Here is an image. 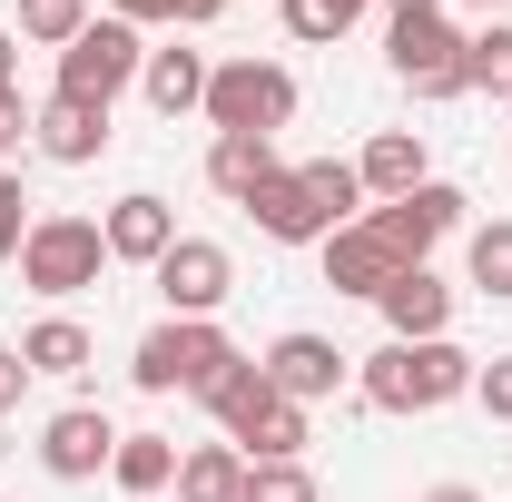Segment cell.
<instances>
[{
	"label": "cell",
	"mask_w": 512,
	"mask_h": 502,
	"mask_svg": "<svg viewBox=\"0 0 512 502\" xmlns=\"http://www.w3.org/2000/svg\"><path fill=\"white\" fill-rule=\"evenodd\" d=\"M158 276V296H168V315H217L227 296H237V256L217 247V237H178V247L148 266Z\"/></svg>",
	"instance_id": "cell-9"
},
{
	"label": "cell",
	"mask_w": 512,
	"mask_h": 502,
	"mask_svg": "<svg viewBox=\"0 0 512 502\" xmlns=\"http://www.w3.org/2000/svg\"><path fill=\"white\" fill-rule=\"evenodd\" d=\"M109 20H128V30H178V0H109Z\"/></svg>",
	"instance_id": "cell-33"
},
{
	"label": "cell",
	"mask_w": 512,
	"mask_h": 502,
	"mask_svg": "<svg viewBox=\"0 0 512 502\" xmlns=\"http://www.w3.org/2000/svg\"><path fill=\"white\" fill-rule=\"evenodd\" d=\"M99 237H109V266H158V256L178 247V207L158 188H128L109 217H99Z\"/></svg>",
	"instance_id": "cell-12"
},
{
	"label": "cell",
	"mask_w": 512,
	"mask_h": 502,
	"mask_svg": "<svg viewBox=\"0 0 512 502\" xmlns=\"http://www.w3.org/2000/svg\"><path fill=\"white\" fill-rule=\"evenodd\" d=\"M276 10H286V30H296L306 50H325V40H345V30H355L375 0H276Z\"/></svg>",
	"instance_id": "cell-27"
},
{
	"label": "cell",
	"mask_w": 512,
	"mask_h": 502,
	"mask_svg": "<svg viewBox=\"0 0 512 502\" xmlns=\"http://www.w3.org/2000/svg\"><path fill=\"white\" fill-rule=\"evenodd\" d=\"M316 266H325V286H335V296H365V306H375L384 286L404 276V256L384 247V237L365 227V217H355V227H335V237L316 247Z\"/></svg>",
	"instance_id": "cell-11"
},
{
	"label": "cell",
	"mask_w": 512,
	"mask_h": 502,
	"mask_svg": "<svg viewBox=\"0 0 512 502\" xmlns=\"http://www.w3.org/2000/svg\"><path fill=\"white\" fill-rule=\"evenodd\" d=\"M109 453H119V424H109L99 404H60V414L40 424V473H50V483H99Z\"/></svg>",
	"instance_id": "cell-10"
},
{
	"label": "cell",
	"mask_w": 512,
	"mask_h": 502,
	"mask_svg": "<svg viewBox=\"0 0 512 502\" xmlns=\"http://www.w3.org/2000/svg\"><path fill=\"white\" fill-rule=\"evenodd\" d=\"M178 502H247V453L227 434L188 443V453H178Z\"/></svg>",
	"instance_id": "cell-19"
},
{
	"label": "cell",
	"mask_w": 512,
	"mask_h": 502,
	"mask_svg": "<svg viewBox=\"0 0 512 502\" xmlns=\"http://www.w3.org/2000/svg\"><path fill=\"white\" fill-rule=\"evenodd\" d=\"M247 502H316L306 463H247Z\"/></svg>",
	"instance_id": "cell-29"
},
{
	"label": "cell",
	"mask_w": 512,
	"mask_h": 502,
	"mask_svg": "<svg viewBox=\"0 0 512 502\" xmlns=\"http://www.w3.org/2000/svg\"><path fill=\"white\" fill-rule=\"evenodd\" d=\"M138 89H148L158 119H188V109H207V60H197V50H148Z\"/></svg>",
	"instance_id": "cell-20"
},
{
	"label": "cell",
	"mask_w": 512,
	"mask_h": 502,
	"mask_svg": "<svg viewBox=\"0 0 512 502\" xmlns=\"http://www.w3.org/2000/svg\"><path fill=\"white\" fill-rule=\"evenodd\" d=\"M355 394H365L375 414H444V404L473 394V355H463L453 335H434V345H394V335H384L375 355L355 365Z\"/></svg>",
	"instance_id": "cell-1"
},
{
	"label": "cell",
	"mask_w": 512,
	"mask_h": 502,
	"mask_svg": "<svg viewBox=\"0 0 512 502\" xmlns=\"http://www.w3.org/2000/svg\"><path fill=\"white\" fill-rule=\"evenodd\" d=\"M473 404H483L493 424H512V355H493V365H473Z\"/></svg>",
	"instance_id": "cell-30"
},
{
	"label": "cell",
	"mask_w": 512,
	"mask_h": 502,
	"mask_svg": "<svg viewBox=\"0 0 512 502\" xmlns=\"http://www.w3.org/2000/svg\"><path fill=\"white\" fill-rule=\"evenodd\" d=\"M276 168H286V158H276V138H207V188L227 197V207H247Z\"/></svg>",
	"instance_id": "cell-18"
},
{
	"label": "cell",
	"mask_w": 512,
	"mask_h": 502,
	"mask_svg": "<svg viewBox=\"0 0 512 502\" xmlns=\"http://www.w3.org/2000/svg\"><path fill=\"white\" fill-rule=\"evenodd\" d=\"M0 89H20V30H0Z\"/></svg>",
	"instance_id": "cell-35"
},
{
	"label": "cell",
	"mask_w": 512,
	"mask_h": 502,
	"mask_svg": "<svg viewBox=\"0 0 512 502\" xmlns=\"http://www.w3.org/2000/svg\"><path fill=\"white\" fill-rule=\"evenodd\" d=\"M365 227H375V237L404 256V266H434V247H444L453 227H463V188L424 178V188H414V197H394V207H365Z\"/></svg>",
	"instance_id": "cell-8"
},
{
	"label": "cell",
	"mask_w": 512,
	"mask_h": 502,
	"mask_svg": "<svg viewBox=\"0 0 512 502\" xmlns=\"http://www.w3.org/2000/svg\"><path fill=\"white\" fill-rule=\"evenodd\" d=\"M20 286L30 296H89L99 276H109V237H99V217H69V207H50L30 237H20Z\"/></svg>",
	"instance_id": "cell-4"
},
{
	"label": "cell",
	"mask_w": 512,
	"mask_h": 502,
	"mask_svg": "<svg viewBox=\"0 0 512 502\" xmlns=\"http://www.w3.org/2000/svg\"><path fill=\"white\" fill-rule=\"evenodd\" d=\"M109 483H119L128 502H158L168 483H178V443H168V434H119V453H109Z\"/></svg>",
	"instance_id": "cell-21"
},
{
	"label": "cell",
	"mask_w": 512,
	"mask_h": 502,
	"mask_svg": "<svg viewBox=\"0 0 512 502\" xmlns=\"http://www.w3.org/2000/svg\"><path fill=\"white\" fill-rule=\"evenodd\" d=\"M40 217H30V197H20V178L0 168V256H20V237H30Z\"/></svg>",
	"instance_id": "cell-31"
},
{
	"label": "cell",
	"mask_w": 512,
	"mask_h": 502,
	"mask_svg": "<svg viewBox=\"0 0 512 502\" xmlns=\"http://www.w3.org/2000/svg\"><path fill=\"white\" fill-rule=\"evenodd\" d=\"M463 89H493V99H512V20H483V30L463 40Z\"/></svg>",
	"instance_id": "cell-25"
},
{
	"label": "cell",
	"mask_w": 512,
	"mask_h": 502,
	"mask_svg": "<svg viewBox=\"0 0 512 502\" xmlns=\"http://www.w3.org/2000/svg\"><path fill=\"white\" fill-rule=\"evenodd\" d=\"M463 10H483V20H503V0H463Z\"/></svg>",
	"instance_id": "cell-39"
},
{
	"label": "cell",
	"mask_w": 512,
	"mask_h": 502,
	"mask_svg": "<svg viewBox=\"0 0 512 502\" xmlns=\"http://www.w3.org/2000/svg\"><path fill=\"white\" fill-rule=\"evenodd\" d=\"M227 365H237V335H227L217 315H168V325L138 335L128 384H138V394H207Z\"/></svg>",
	"instance_id": "cell-2"
},
{
	"label": "cell",
	"mask_w": 512,
	"mask_h": 502,
	"mask_svg": "<svg viewBox=\"0 0 512 502\" xmlns=\"http://www.w3.org/2000/svg\"><path fill=\"white\" fill-rule=\"evenodd\" d=\"M296 178L316 188V207L335 217V227H355V217H365V178H355V158H306Z\"/></svg>",
	"instance_id": "cell-26"
},
{
	"label": "cell",
	"mask_w": 512,
	"mask_h": 502,
	"mask_svg": "<svg viewBox=\"0 0 512 502\" xmlns=\"http://www.w3.org/2000/svg\"><path fill=\"white\" fill-rule=\"evenodd\" d=\"M424 502H483V493H473V483H434Z\"/></svg>",
	"instance_id": "cell-38"
},
{
	"label": "cell",
	"mask_w": 512,
	"mask_h": 502,
	"mask_svg": "<svg viewBox=\"0 0 512 502\" xmlns=\"http://www.w3.org/2000/svg\"><path fill=\"white\" fill-rule=\"evenodd\" d=\"M30 148H40L50 168H99V158H109V109L40 99V109H30Z\"/></svg>",
	"instance_id": "cell-15"
},
{
	"label": "cell",
	"mask_w": 512,
	"mask_h": 502,
	"mask_svg": "<svg viewBox=\"0 0 512 502\" xmlns=\"http://www.w3.org/2000/svg\"><path fill=\"white\" fill-rule=\"evenodd\" d=\"M384 20H424V10H444V0H375Z\"/></svg>",
	"instance_id": "cell-37"
},
{
	"label": "cell",
	"mask_w": 512,
	"mask_h": 502,
	"mask_svg": "<svg viewBox=\"0 0 512 502\" xmlns=\"http://www.w3.org/2000/svg\"><path fill=\"white\" fill-rule=\"evenodd\" d=\"M217 10H227V0H178V30H207Z\"/></svg>",
	"instance_id": "cell-36"
},
{
	"label": "cell",
	"mask_w": 512,
	"mask_h": 502,
	"mask_svg": "<svg viewBox=\"0 0 512 502\" xmlns=\"http://www.w3.org/2000/svg\"><path fill=\"white\" fill-rule=\"evenodd\" d=\"M463 286H473V296H512V217H483V227H473Z\"/></svg>",
	"instance_id": "cell-24"
},
{
	"label": "cell",
	"mask_w": 512,
	"mask_h": 502,
	"mask_svg": "<svg viewBox=\"0 0 512 502\" xmlns=\"http://www.w3.org/2000/svg\"><path fill=\"white\" fill-rule=\"evenodd\" d=\"M296 119V69L286 60H207V128L217 138H276Z\"/></svg>",
	"instance_id": "cell-3"
},
{
	"label": "cell",
	"mask_w": 512,
	"mask_h": 502,
	"mask_svg": "<svg viewBox=\"0 0 512 502\" xmlns=\"http://www.w3.org/2000/svg\"><path fill=\"white\" fill-rule=\"evenodd\" d=\"M89 30V0H20V40H40V50H69Z\"/></svg>",
	"instance_id": "cell-28"
},
{
	"label": "cell",
	"mask_w": 512,
	"mask_h": 502,
	"mask_svg": "<svg viewBox=\"0 0 512 502\" xmlns=\"http://www.w3.org/2000/svg\"><path fill=\"white\" fill-rule=\"evenodd\" d=\"M20 394H30V365H20V345H0V414H20Z\"/></svg>",
	"instance_id": "cell-34"
},
{
	"label": "cell",
	"mask_w": 512,
	"mask_h": 502,
	"mask_svg": "<svg viewBox=\"0 0 512 502\" xmlns=\"http://www.w3.org/2000/svg\"><path fill=\"white\" fill-rule=\"evenodd\" d=\"M247 217H256V237H276V247H325V237H335V217L316 207V188H306L296 168H276V178L247 197Z\"/></svg>",
	"instance_id": "cell-13"
},
{
	"label": "cell",
	"mask_w": 512,
	"mask_h": 502,
	"mask_svg": "<svg viewBox=\"0 0 512 502\" xmlns=\"http://www.w3.org/2000/svg\"><path fill=\"white\" fill-rule=\"evenodd\" d=\"M266 394H276V384H266V365H256V355H237V365H227V375L207 384L197 404L217 414V434H237V424H247V414H256V404H266Z\"/></svg>",
	"instance_id": "cell-23"
},
{
	"label": "cell",
	"mask_w": 512,
	"mask_h": 502,
	"mask_svg": "<svg viewBox=\"0 0 512 502\" xmlns=\"http://www.w3.org/2000/svg\"><path fill=\"white\" fill-rule=\"evenodd\" d=\"M138 69H148V30H128V20H89V30L60 50V69H50V99L109 109V99H119Z\"/></svg>",
	"instance_id": "cell-5"
},
{
	"label": "cell",
	"mask_w": 512,
	"mask_h": 502,
	"mask_svg": "<svg viewBox=\"0 0 512 502\" xmlns=\"http://www.w3.org/2000/svg\"><path fill=\"white\" fill-rule=\"evenodd\" d=\"M463 40H473V30H453L444 10L394 20V30H384V69H394L414 99H463Z\"/></svg>",
	"instance_id": "cell-6"
},
{
	"label": "cell",
	"mask_w": 512,
	"mask_h": 502,
	"mask_svg": "<svg viewBox=\"0 0 512 502\" xmlns=\"http://www.w3.org/2000/svg\"><path fill=\"white\" fill-rule=\"evenodd\" d=\"M256 365H266V384H276L286 404H306V414H316L325 394H345V375H355V355H345L335 335H316V325H286Z\"/></svg>",
	"instance_id": "cell-7"
},
{
	"label": "cell",
	"mask_w": 512,
	"mask_h": 502,
	"mask_svg": "<svg viewBox=\"0 0 512 502\" xmlns=\"http://www.w3.org/2000/svg\"><path fill=\"white\" fill-rule=\"evenodd\" d=\"M237 453H247V463H306V443H316V424H306V404H286V394H266V404H256L247 424H237Z\"/></svg>",
	"instance_id": "cell-17"
},
{
	"label": "cell",
	"mask_w": 512,
	"mask_h": 502,
	"mask_svg": "<svg viewBox=\"0 0 512 502\" xmlns=\"http://www.w3.org/2000/svg\"><path fill=\"white\" fill-rule=\"evenodd\" d=\"M375 306H384V335H394V345H434V335H453V286L434 276V266H404Z\"/></svg>",
	"instance_id": "cell-14"
},
{
	"label": "cell",
	"mask_w": 512,
	"mask_h": 502,
	"mask_svg": "<svg viewBox=\"0 0 512 502\" xmlns=\"http://www.w3.org/2000/svg\"><path fill=\"white\" fill-rule=\"evenodd\" d=\"M355 178H365V197H375V207L414 197L424 178H434V168H424V138H414V128H375V138H365V158H355Z\"/></svg>",
	"instance_id": "cell-16"
},
{
	"label": "cell",
	"mask_w": 512,
	"mask_h": 502,
	"mask_svg": "<svg viewBox=\"0 0 512 502\" xmlns=\"http://www.w3.org/2000/svg\"><path fill=\"white\" fill-rule=\"evenodd\" d=\"M20 148H30V99H20V89H0V168H10Z\"/></svg>",
	"instance_id": "cell-32"
},
{
	"label": "cell",
	"mask_w": 512,
	"mask_h": 502,
	"mask_svg": "<svg viewBox=\"0 0 512 502\" xmlns=\"http://www.w3.org/2000/svg\"><path fill=\"white\" fill-rule=\"evenodd\" d=\"M89 355H99V345H89L79 315H40V325L20 335V365H30V375H79Z\"/></svg>",
	"instance_id": "cell-22"
}]
</instances>
